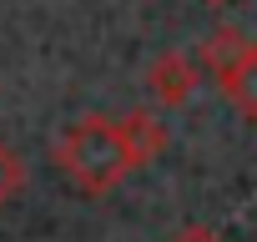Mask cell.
<instances>
[{
	"label": "cell",
	"instance_id": "cell-1",
	"mask_svg": "<svg viewBox=\"0 0 257 242\" xmlns=\"http://www.w3.org/2000/svg\"><path fill=\"white\" fill-rule=\"evenodd\" d=\"M56 167L86 192V197H101L111 187H121L132 177V157L121 147V132H116V116H101V111H86L76 116L71 127L56 137Z\"/></svg>",
	"mask_w": 257,
	"mask_h": 242
},
{
	"label": "cell",
	"instance_id": "cell-2",
	"mask_svg": "<svg viewBox=\"0 0 257 242\" xmlns=\"http://www.w3.org/2000/svg\"><path fill=\"white\" fill-rule=\"evenodd\" d=\"M147 86H152V96H157L162 106H187L192 91L202 86V66H197V56H187V51H162V56L152 61V71H147Z\"/></svg>",
	"mask_w": 257,
	"mask_h": 242
},
{
	"label": "cell",
	"instance_id": "cell-3",
	"mask_svg": "<svg viewBox=\"0 0 257 242\" xmlns=\"http://www.w3.org/2000/svg\"><path fill=\"white\" fill-rule=\"evenodd\" d=\"M116 132H121V147L132 157V167H147L167 152V121L152 116V111H126L116 116Z\"/></svg>",
	"mask_w": 257,
	"mask_h": 242
},
{
	"label": "cell",
	"instance_id": "cell-4",
	"mask_svg": "<svg viewBox=\"0 0 257 242\" xmlns=\"http://www.w3.org/2000/svg\"><path fill=\"white\" fill-rule=\"evenodd\" d=\"M252 46H257V41H247L242 31L222 26V31H212V36L197 46V66H202V71H212V81H222V76H227V71H232Z\"/></svg>",
	"mask_w": 257,
	"mask_h": 242
},
{
	"label": "cell",
	"instance_id": "cell-5",
	"mask_svg": "<svg viewBox=\"0 0 257 242\" xmlns=\"http://www.w3.org/2000/svg\"><path fill=\"white\" fill-rule=\"evenodd\" d=\"M217 91H222L247 121H257V46H252V51H247V56L217 81Z\"/></svg>",
	"mask_w": 257,
	"mask_h": 242
},
{
	"label": "cell",
	"instance_id": "cell-6",
	"mask_svg": "<svg viewBox=\"0 0 257 242\" xmlns=\"http://www.w3.org/2000/svg\"><path fill=\"white\" fill-rule=\"evenodd\" d=\"M21 187H26V167H21V157H16L6 142H0V207H6Z\"/></svg>",
	"mask_w": 257,
	"mask_h": 242
},
{
	"label": "cell",
	"instance_id": "cell-7",
	"mask_svg": "<svg viewBox=\"0 0 257 242\" xmlns=\"http://www.w3.org/2000/svg\"><path fill=\"white\" fill-rule=\"evenodd\" d=\"M167 242H227L217 227H182L177 237H167Z\"/></svg>",
	"mask_w": 257,
	"mask_h": 242
},
{
	"label": "cell",
	"instance_id": "cell-8",
	"mask_svg": "<svg viewBox=\"0 0 257 242\" xmlns=\"http://www.w3.org/2000/svg\"><path fill=\"white\" fill-rule=\"evenodd\" d=\"M212 6H222V0H212Z\"/></svg>",
	"mask_w": 257,
	"mask_h": 242
}]
</instances>
